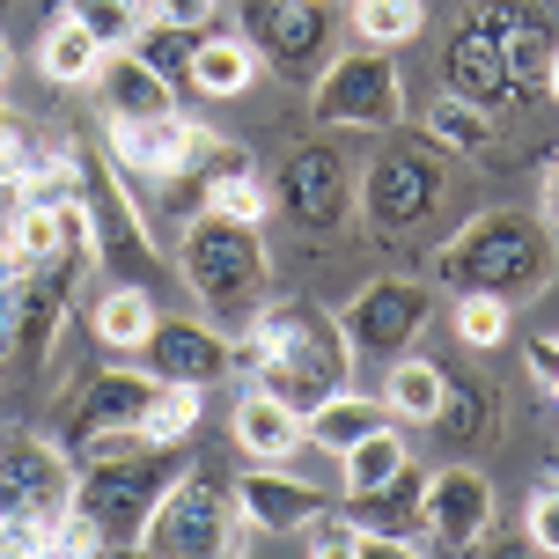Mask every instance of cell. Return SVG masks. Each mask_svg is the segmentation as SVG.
Wrapping results in <instances>:
<instances>
[{
    "label": "cell",
    "mask_w": 559,
    "mask_h": 559,
    "mask_svg": "<svg viewBox=\"0 0 559 559\" xmlns=\"http://www.w3.org/2000/svg\"><path fill=\"white\" fill-rule=\"evenodd\" d=\"M280 206L302 228H338L354 214V177L338 163V147H295L280 169Z\"/></svg>",
    "instance_id": "8fae6325"
},
{
    "label": "cell",
    "mask_w": 559,
    "mask_h": 559,
    "mask_svg": "<svg viewBox=\"0 0 559 559\" xmlns=\"http://www.w3.org/2000/svg\"><path fill=\"white\" fill-rule=\"evenodd\" d=\"M228 442L243 449L251 464H295V449H309L302 442V413L280 405L273 391H258V383L236 397V413H228Z\"/></svg>",
    "instance_id": "e0dca14e"
},
{
    "label": "cell",
    "mask_w": 559,
    "mask_h": 559,
    "mask_svg": "<svg viewBox=\"0 0 559 559\" xmlns=\"http://www.w3.org/2000/svg\"><path fill=\"white\" fill-rule=\"evenodd\" d=\"M96 67H104V45L59 8L52 23H45V37H37V74L52 88H96Z\"/></svg>",
    "instance_id": "7402d4cb"
},
{
    "label": "cell",
    "mask_w": 559,
    "mask_h": 559,
    "mask_svg": "<svg viewBox=\"0 0 559 559\" xmlns=\"http://www.w3.org/2000/svg\"><path fill=\"white\" fill-rule=\"evenodd\" d=\"M236 368H251L258 391H273L280 405L295 413H317L332 391H354V346H346V324L317 302H265L228 338Z\"/></svg>",
    "instance_id": "6da1fadb"
},
{
    "label": "cell",
    "mask_w": 559,
    "mask_h": 559,
    "mask_svg": "<svg viewBox=\"0 0 559 559\" xmlns=\"http://www.w3.org/2000/svg\"><path fill=\"white\" fill-rule=\"evenodd\" d=\"M317 508H324V493H317L309 478H295L287 464H251V472L236 478V515H243L258 537H295Z\"/></svg>",
    "instance_id": "4fadbf2b"
},
{
    "label": "cell",
    "mask_w": 559,
    "mask_h": 559,
    "mask_svg": "<svg viewBox=\"0 0 559 559\" xmlns=\"http://www.w3.org/2000/svg\"><path fill=\"white\" fill-rule=\"evenodd\" d=\"M419 523H427L435 545L472 552L478 537L493 531V478L472 472V464H449V472L419 478Z\"/></svg>",
    "instance_id": "30bf717a"
},
{
    "label": "cell",
    "mask_w": 559,
    "mask_h": 559,
    "mask_svg": "<svg viewBox=\"0 0 559 559\" xmlns=\"http://www.w3.org/2000/svg\"><path fill=\"white\" fill-rule=\"evenodd\" d=\"M67 15H74L104 52H118V45H133L140 29H147V0H67Z\"/></svg>",
    "instance_id": "1f68e13d"
},
{
    "label": "cell",
    "mask_w": 559,
    "mask_h": 559,
    "mask_svg": "<svg viewBox=\"0 0 559 559\" xmlns=\"http://www.w3.org/2000/svg\"><path fill=\"white\" fill-rule=\"evenodd\" d=\"M192 45H199V29L155 23V15H147V29H140V37H133V52L147 59V67L163 74V82H185V74H192Z\"/></svg>",
    "instance_id": "d6a6232c"
},
{
    "label": "cell",
    "mask_w": 559,
    "mask_h": 559,
    "mask_svg": "<svg viewBox=\"0 0 559 559\" xmlns=\"http://www.w3.org/2000/svg\"><path fill=\"white\" fill-rule=\"evenodd\" d=\"M228 493L214 486V478H199V472H177L155 493V508H147V523L133 531L140 552H155V559H206V552H228Z\"/></svg>",
    "instance_id": "5b68a950"
},
{
    "label": "cell",
    "mask_w": 559,
    "mask_h": 559,
    "mask_svg": "<svg viewBox=\"0 0 559 559\" xmlns=\"http://www.w3.org/2000/svg\"><path fill=\"white\" fill-rule=\"evenodd\" d=\"M383 397H361V391H332L317 413H302V442L324 449V456H346V449L361 442L368 427H383Z\"/></svg>",
    "instance_id": "cb8c5ba5"
},
{
    "label": "cell",
    "mask_w": 559,
    "mask_h": 559,
    "mask_svg": "<svg viewBox=\"0 0 559 559\" xmlns=\"http://www.w3.org/2000/svg\"><path fill=\"white\" fill-rule=\"evenodd\" d=\"M177 265L185 287L199 295L214 332H243L258 309H265V243L251 222H222V214H192V228L177 236Z\"/></svg>",
    "instance_id": "7a4b0ae2"
},
{
    "label": "cell",
    "mask_w": 559,
    "mask_h": 559,
    "mask_svg": "<svg viewBox=\"0 0 559 559\" xmlns=\"http://www.w3.org/2000/svg\"><path fill=\"white\" fill-rule=\"evenodd\" d=\"M442 169L413 155V147H391V155H376L361 177V214L376 236H413L419 222H435L442 214Z\"/></svg>",
    "instance_id": "9c48e42d"
},
{
    "label": "cell",
    "mask_w": 559,
    "mask_h": 559,
    "mask_svg": "<svg viewBox=\"0 0 559 559\" xmlns=\"http://www.w3.org/2000/svg\"><path fill=\"white\" fill-rule=\"evenodd\" d=\"M243 23H251L243 37L273 59L280 74H302L309 59L324 52V37H332L324 0H243Z\"/></svg>",
    "instance_id": "7c38bea8"
},
{
    "label": "cell",
    "mask_w": 559,
    "mask_h": 559,
    "mask_svg": "<svg viewBox=\"0 0 559 559\" xmlns=\"http://www.w3.org/2000/svg\"><path fill=\"white\" fill-rule=\"evenodd\" d=\"M309 118L332 126V133H391L405 118V82H397V59L376 52V45H354L338 52L317 88H309Z\"/></svg>",
    "instance_id": "277c9868"
},
{
    "label": "cell",
    "mask_w": 559,
    "mask_h": 559,
    "mask_svg": "<svg viewBox=\"0 0 559 559\" xmlns=\"http://www.w3.org/2000/svg\"><path fill=\"white\" fill-rule=\"evenodd\" d=\"M147 397H155V376L147 368H118V376H96L82 397V419H74V435H111V427H140L147 413Z\"/></svg>",
    "instance_id": "603a6c76"
},
{
    "label": "cell",
    "mask_w": 559,
    "mask_h": 559,
    "mask_svg": "<svg viewBox=\"0 0 559 559\" xmlns=\"http://www.w3.org/2000/svg\"><path fill=\"white\" fill-rule=\"evenodd\" d=\"M456 338L478 346V354L501 346V338H508V302H501V295H456Z\"/></svg>",
    "instance_id": "836d02e7"
},
{
    "label": "cell",
    "mask_w": 559,
    "mask_h": 559,
    "mask_svg": "<svg viewBox=\"0 0 559 559\" xmlns=\"http://www.w3.org/2000/svg\"><path fill=\"white\" fill-rule=\"evenodd\" d=\"M8 67H15V52H8V37H0V88H8Z\"/></svg>",
    "instance_id": "ab89813d"
},
{
    "label": "cell",
    "mask_w": 559,
    "mask_h": 559,
    "mask_svg": "<svg viewBox=\"0 0 559 559\" xmlns=\"http://www.w3.org/2000/svg\"><path fill=\"white\" fill-rule=\"evenodd\" d=\"M155 23H177V29H206L214 23V0H147Z\"/></svg>",
    "instance_id": "d590c367"
},
{
    "label": "cell",
    "mask_w": 559,
    "mask_h": 559,
    "mask_svg": "<svg viewBox=\"0 0 559 559\" xmlns=\"http://www.w3.org/2000/svg\"><path fill=\"white\" fill-rule=\"evenodd\" d=\"M478 23L501 37L508 52V74H515V88L531 82V74H545V52H552V37H545V23H537L531 8H515V0H486L478 8Z\"/></svg>",
    "instance_id": "484cf974"
},
{
    "label": "cell",
    "mask_w": 559,
    "mask_h": 559,
    "mask_svg": "<svg viewBox=\"0 0 559 559\" xmlns=\"http://www.w3.org/2000/svg\"><path fill=\"white\" fill-rule=\"evenodd\" d=\"M346 523L361 537H383V545H405L413 552L419 537H427V523H419V478L413 464L391 478V486H376V493H346Z\"/></svg>",
    "instance_id": "d6986e66"
},
{
    "label": "cell",
    "mask_w": 559,
    "mask_h": 559,
    "mask_svg": "<svg viewBox=\"0 0 559 559\" xmlns=\"http://www.w3.org/2000/svg\"><path fill=\"white\" fill-rule=\"evenodd\" d=\"M228 140L192 126V118L177 111H155V118H111V163L133 169V177H155V185H177V177H192L199 163H214Z\"/></svg>",
    "instance_id": "52a82bcc"
},
{
    "label": "cell",
    "mask_w": 559,
    "mask_h": 559,
    "mask_svg": "<svg viewBox=\"0 0 559 559\" xmlns=\"http://www.w3.org/2000/svg\"><path fill=\"white\" fill-rule=\"evenodd\" d=\"M147 376H163V383H222L228 368H236V354H228V332H214V324H163L155 317V332H147Z\"/></svg>",
    "instance_id": "9a60e30c"
},
{
    "label": "cell",
    "mask_w": 559,
    "mask_h": 559,
    "mask_svg": "<svg viewBox=\"0 0 559 559\" xmlns=\"http://www.w3.org/2000/svg\"><path fill=\"white\" fill-rule=\"evenodd\" d=\"M419 29H427V0H354V37L376 52L419 45Z\"/></svg>",
    "instance_id": "f1b7e54d"
},
{
    "label": "cell",
    "mask_w": 559,
    "mask_h": 559,
    "mask_svg": "<svg viewBox=\"0 0 559 559\" xmlns=\"http://www.w3.org/2000/svg\"><path fill=\"white\" fill-rule=\"evenodd\" d=\"M427 133L442 140V147H464V155H472V147H493V111L449 88V96L427 104Z\"/></svg>",
    "instance_id": "f546056e"
},
{
    "label": "cell",
    "mask_w": 559,
    "mask_h": 559,
    "mask_svg": "<svg viewBox=\"0 0 559 559\" xmlns=\"http://www.w3.org/2000/svg\"><path fill=\"white\" fill-rule=\"evenodd\" d=\"M74 508V464L37 435H0V523H59Z\"/></svg>",
    "instance_id": "ba28073f"
},
{
    "label": "cell",
    "mask_w": 559,
    "mask_h": 559,
    "mask_svg": "<svg viewBox=\"0 0 559 559\" xmlns=\"http://www.w3.org/2000/svg\"><path fill=\"white\" fill-rule=\"evenodd\" d=\"M383 413L397 419V427H427V419H442L449 405V376L435 361H419V354H397L391 368H383Z\"/></svg>",
    "instance_id": "44dd1931"
},
{
    "label": "cell",
    "mask_w": 559,
    "mask_h": 559,
    "mask_svg": "<svg viewBox=\"0 0 559 559\" xmlns=\"http://www.w3.org/2000/svg\"><path fill=\"white\" fill-rule=\"evenodd\" d=\"M96 88H104V111H111V118H155V111H169V104H177V82H163V74H155L133 45L104 52Z\"/></svg>",
    "instance_id": "ffe728a7"
},
{
    "label": "cell",
    "mask_w": 559,
    "mask_h": 559,
    "mask_svg": "<svg viewBox=\"0 0 559 559\" xmlns=\"http://www.w3.org/2000/svg\"><path fill=\"white\" fill-rule=\"evenodd\" d=\"M523 368H531L537 383L552 391V383H559V338H531V354H523Z\"/></svg>",
    "instance_id": "8d00e7d4"
},
{
    "label": "cell",
    "mask_w": 559,
    "mask_h": 559,
    "mask_svg": "<svg viewBox=\"0 0 559 559\" xmlns=\"http://www.w3.org/2000/svg\"><path fill=\"white\" fill-rule=\"evenodd\" d=\"M199 383H163V376H155V397H147V413H140V435H147V442H185V435H192L199 427Z\"/></svg>",
    "instance_id": "4dcf8cb0"
},
{
    "label": "cell",
    "mask_w": 559,
    "mask_h": 559,
    "mask_svg": "<svg viewBox=\"0 0 559 559\" xmlns=\"http://www.w3.org/2000/svg\"><path fill=\"white\" fill-rule=\"evenodd\" d=\"M0 126H8V104H0Z\"/></svg>",
    "instance_id": "60d3db41"
},
{
    "label": "cell",
    "mask_w": 559,
    "mask_h": 559,
    "mask_svg": "<svg viewBox=\"0 0 559 559\" xmlns=\"http://www.w3.org/2000/svg\"><path fill=\"white\" fill-rule=\"evenodd\" d=\"M199 214H222V222H265L273 214V192L251 177V163H222L206 169V192H199Z\"/></svg>",
    "instance_id": "83f0119b"
},
{
    "label": "cell",
    "mask_w": 559,
    "mask_h": 559,
    "mask_svg": "<svg viewBox=\"0 0 559 559\" xmlns=\"http://www.w3.org/2000/svg\"><path fill=\"white\" fill-rule=\"evenodd\" d=\"M405 464H413V442H405V427L383 419V427H368L361 442L338 456V486H346V493H376V486H391Z\"/></svg>",
    "instance_id": "d4e9b609"
},
{
    "label": "cell",
    "mask_w": 559,
    "mask_h": 559,
    "mask_svg": "<svg viewBox=\"0 0 559 559\" xmlns=\"http://www.w3.org/2000/svg\"><path fill=\"white\" fill-rule=\"evenodd\" d=\"M531 545H537V552H552V559H559V486L531 501Z\"/></svg>",
    "instance_id": "e575fe53"
},
{
    "label": "cell",
    "mask_w": 559,
    "mask_h": 559,
    "mask_svg": "<svg viewBox=\"0 0 559 559\" xmlns=\"http://www.w3.org/2000/svg\"><path fill=\"white\" fill-rule=\"evenodd\" d=\"M442 74L456 96H472V104H486V111H501L508 96H515V74H508V52L501 37L478 23V15H464V29H456V45H449Z\"/></svg>",
    "instance_id": "2e32d148"
},
{
    "label": "cell",
    "mask_w": 559,
    "mask_h": 559,
    "mask_svg": "<svg viewBox=\"0 0 559 559\" xmlns=\"http://www.w3.org/2000/svg\"><path fill=\"white\" fill-rule=\"evenodd\" d=\"M537 206H545V222H559V163L545 169V185H537Z\"/></svg>",
    "instance_id": "74e56055"
},
{
    "label": "cell",
    "mask_w": 559,
    "mask_h": 559,
    "mask_svg": "<svg viewBox=\"0 0 559 559\" xmlns=\"http://www.w3.org/2000/svg\"><path fill=\"white\" fill-rule=\"evenodd\" d=\"M147 332H155V295H147L140 280L104 287V302H96V338H104L111 354H140Z\"/></svg>",
    "instance_id": "4316f807"
},
{
    "label": "cell",
    "mask_w": 559,
    "mask_h": 559,
    "mask_svg": "<svg viewBox=\"0 0 559 559\" xmlns=\"http://www.w3.org/2000/svg\"><path fill=\"white\" fill-rule=\"evenodd\" d=\"M435 273L456 295H501V302H515V295H537L552 280V236L531 214H478L472 228H456L442 243Z\"/></svg>",
    "instance_id": "3957f363"
},
{
    "label": "cell",
    "mask_w": 559,
    "mask_h": 559,
    "mask_svg": "<svg viewBox=\"0 0 559 559\" xmlns=\"http://www.w3.org/2000/svg\"><path fill=\"white\" fill-rule=\"evenodd\" d=\"M427 317H435V287H427V280H405V273L368 280L361 295L338 309L354 361H397V354H413V338L427 332Z\"/></svg>",
    "instance_id": "8992f818"
},
{
    "label": "cell",
    "mask_w": 559,
    "mask_h": 559,
    "mask_svg": "<svg viewBox=\"0 0 559 559\" xmlns=\"http://www.w3.org/2000/svg\"><path fill=\"white\" fill-rule=\"evenodd\" d=\"M545 88H552V96H559V45H552V52H545Z\"/></svg>",
    "instance_id": "f35d334b"
},
{
    "label": "cell",
    "mask_w": 559,
    "mask_h": 559,
    "mask_svg": "<svg viewBox=\"0 0 559 559\" xmlns=\"http://www.w3.org/2000/svg\"><path fill=\"white\" fill-rule=\"evenodd\" d=\"M82 222H88V251L104 265H147V228H140V206L111 185V169L82 163Z\"/></svg>",
    "instance_id": "5bb4252c"
},
{
    "label": "cell",
    "mask_w": 559,
    "mask_h": 559,
    "mask_svg": "<svg viewBox=\"0 0 559 559\" xmlns=\"http://www.w3.org/2000/svg\"><path fill=\"white\" fill-rule=\"evenodd\" d=\"M251 82H258V45L251 37H243V29H199L185 88L214 96V104H236V96H251Z\"/></svg>",
    "instance_id": "ac0fdd59"
},
{
    "label": "cell",
    "mask_w": 559,
    "mask_h": 559,
    "mask_svg": "<svg viewBox=\"0 0 559 559\" xmlns=\"http://www.w3.org/2000/svg\"><path fill=\"white\" fill-rule=\"evenodd\" d=\"M552 405H559V383H552Z\"/></svg>",
    "instance_id": "b9f144b4"
}]
</instances>
